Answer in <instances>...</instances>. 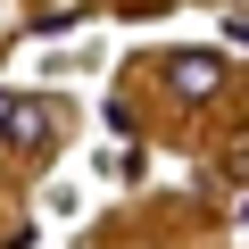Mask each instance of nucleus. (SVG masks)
<instances>
[{"label": "nucleus", "mask_w": 249, "mask_h": 249, "mask_svg": "<svg viewBox=\"0 0 249 249\" xmlns=\"http://www.w3.org/2000/svg\"><path fill=\"white\" fill-rule=\"evenodd\" d=\"M166 83H175V100H208V91L224 83V58H216V50H183V58L166 67Z\"/></svg>", "instance_id": "nucleus-1"}, {"label": "nucleus", "mask_w": 249, "mask_h": 249, "mask_svg": "<svg viewBox=\"0 0 249 249\" xmlns=\"http://www.w3.org/2000/svg\"><path fill=\"white\" fill-rule=\"evenodd\" d=\"M9 142H25V150H50V142H58V108H50V100H17V116H9Z\"/></svg>", "instance_id": "nucleus-2"}, {"label": "nucleus", "mask_w": 249, "mask_h": 249, "mask_svg": "<svg viewBox=\"0 0 249 249\" xmlns=\"http://www.w3.org/2000/svg\"><path fill=\"white\" fill-rule=\"evenodd\" d=\"M224 34H232V42H249V0H241V9L224 17Z\"/></svg>", "instance_id": "nucleus-3"}, {"label": "nucleus", "mask_w": 249, "mask_h": 249, "mask_svg": "<svg viewBox=\"0 0 249 249\" xmlns=\"http://www.w3.org/2000/svg\"><path fill=\"white\" fill-rule=\"evenodd\" d=\"M9 116H17V100H9V91H0V142H9Z\"/></svg>", "instance_id": "nucleus-4"}]
</instances>
